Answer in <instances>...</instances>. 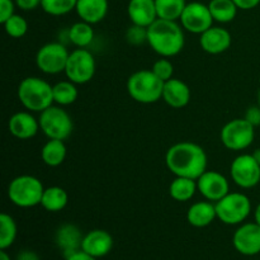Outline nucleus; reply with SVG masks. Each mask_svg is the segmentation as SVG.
<instances>
[{
	"instance_id": "f257e3e1",
	"label": "nucleus",
	"mask_w": 260,
	"mask_h": 260,
	"mask_svg": "<svg viewBox=\"0 0 260 260\" xmlns=\"http://www.w3.org/2000/svg\"><path fill=\"white\" fill-rule=\"evenodd\" d=\"M165 164L175 177L190 178L197 180L207 170V154L198 144L183 141L168 149Z\"/></svg>"
},
{
	"instance_id": "f03ea898",
	"label": "nucleus",
	"mask_w": 260,
	"mask_h": 260,
	"mask_svg": "<svg viewBox=\"0 0 260 260\" xmlns=\"http://www.w3.org/2000/svg\"><path fill=\"white\" fill-rule=\"evenodd\" d=\"M147 43L161 57L177 56L185 45L184 28L177 20L157 18L147 27Z\"/></svg>"
},
{
	"instance_id": "7ed1b4c3",
	"label": "nucleus",
	"mask_w": 260,
	"mask_h": 260,
	"mask_svg": "<svg viewBox=\"0 0 260 260\" xmlns=\"http://www.w3.org/2000/svg\"><path fill=\"white\" fill-rule=\"evenodd\" d=\"M18 99L29 112H43L53 106V85L38 76H28L18 86Z\"/></svg>"
},
{
	"instance_id": "20e7f679",
	"label": "nucleus",
	"mask_w": 260,
	"mask_h": 260,
	"mask_svg": "<svg viewBox=\"0 0 260 260\" xmlns=\"http://www.w3.org/2000/svg\"><path fill=\"white\" fill-rule=\"evenodd\" d=\"M164 81L152 70H139L127 80V91L134 101L142 104H152L162 99Z\"/></svg>"
},
{
	"instance_id": "39448f33",
	"label": "nucleus",
	"mask_w": 260,
	"mask_h": 260,
	"mask_svg": "<svg viewBox=\"0 0 260 260\" xmlns=\"http://www.w3.org/2000/svg\"><path fill=\"white\" fill-rule=\"evenodd\" d=\"M45 187L38 178L33 175L15 177L8 187L10 202L20 208H30L41 205Z\"/></svg>"
},
{
	"instance_id": "423d86ee",
	"label": "nucleus",
	"mask_w": 260,
	"mask_h": 260,
	"mask_svg": "<svg viewBox=\"0 0 260 260\" xmlns=\"http://www.w3.org/2000/svg\"><path fill=\"white\" fill-rule=\"evenodd\" d=\"M217 218L226 225H240L251 212V202L244 193H229L215 203Z\"/></svg>"
},
{
	"instance_id": "0eeeda50",
	"label": "nucleus",
	"mask_w": 260,
	"mask_h": 260,
	"mask_svg": "<svg viewBox=\"0 0 260 260\" xmlns=\"http://www.w3.org/2000/svg\"><path fill=\"white\" fill-rule=\"evenodd\" d=\"M41 131L48 139L62 140L70 137L74 129V122L70 114L61 106H51L40 114Z\"/></svg>"
},
{
	"instance_id": "6e6552de",
	"label": "nucleus",
	"mask_w": 260,
	"mask_h": 260,
	"mask_svg": "<svg viewBox=\"0 0 260 260\" xmlns=\"http://www.w3.org/2000/svg\"><path fill=\"white\" fill-rule=\"evenodd\" d=\"M255 127L245 118H235L221 128L220 139L223 146L231 151H241L253 144Z\"/></svg>"
},
{
	"instance_id": "1a4fd4ad",
	"label": "nucleus",
	"mask_w": 260,
	"mask_h": 260,
	"mask_svg": "<svg viewBox=\"0 0 260 260\" xmlns=\"http://www.w3.org/2000/svg\"><path fill=\"white\" fill-rule=\"evenodd\" d=\"M96 71V62L94 55L86 48H76L69 55L65 68L68 80L78 84H86L91 81Z\"/></svg>"
},
{
	"instance_id": "9d476101",
	"label": "nucleus",
	"mask_w": 260,
	"mask_h": 260,
	"mask_svg": "<svg viewBox=\"0 0 260 260\" xmlns=\"http://www.w3.org/2000/svg\"><path fill=\"white\" fill-rule=\"evenodd\" d=\"M70 52L62 42H50L43 45L36 53V65L47 75H56L65 71Z\"/></svg>"
},
{
	"instance_id": "9b49d317",
	"label": "nucleus",
	"mask_w": 260,
	"mask_h": 260,
	"mask_svg": "<svg viewBox=\"0 0 260 260\" xmlns=\"http://www.w3.org/2000/svg\"><path fill=\"white\" fill-rule=\"evenodd\" d=\"M230 174L238 187L250 189L260 182V165L251 154L239 155L231 162Z\"/></svg>"
},
{
	"instance_id": "f8f14e48",
	"label": "nucleus",
	"mask_w": 260,
	"mask_h": 260,
	"mask_svg": "<svg viewBox=\"0 0 260 260\" xmlns=\"http://www.w3.org/2000/svg\"><path fill=\"white\" fill-rule=\"evenodd\" d=\"M179 20L184 30L194 35H202L208 28L212 27L215 22L208 4L206 5L201 2L187 3V7Z\"/></svg>"
},
{
	"instance_id": "ddd939ff",
	"label": "nucleus",
	"mask_w": 260,
	"mask_h": 260,
	"mask_svg": "<svg viewBox=\"0 0 260 260\" xmlns=\"http://www.w3.org/2000/svg\"><path fill=\"white\" fill-rule=\"evenodd\" d=\"M197 188L206 201L216 203L230 193L228 178L215 170H206L197 179Z\"/></svg>"
},
{
	"instance_id": "4468645a",
	"label": "nucleus",
	"mask_w": 260,
	"mask_h": 260,
	"mask_svg": "<svg viewBox=\"0 0 260 260\" xmlns=\"http://www.w3.org/2000/svg\"><path fill=\"white\" fill-rule=\"evenodd\" d=\"M234 248L246 256L260 253V226L256 222L241 225L233 236Z\"/></svg>"
},
{
	"instance_id": "2eb2a0df",
	"label": "nucleus",
	"mask_w": 260,
	"mask_h": 260,
	"mask_svg": "<svg viewBox=\"0 0 260 260\" xmlns=\"http://www.w3.org/2000/svg\"><path fill=\"white\" fill-rule=\"evenodd\" d=\"M233 37L230 32L222 27L212 25L206 32L200 35V45L205 52L210 55H220L230 48Z\"/></svg>"
},
{
	"instance_id": "dca6fc26",
	"label": "nucleus",
	"mask_w": 260,
	"mask_h": 260,
	"mask_svg": "<svg viewBox=\"0 0 260 260\" xmlns=\"http://www.w3.org/2000/svg\"><path fill=\"white\" fill-rule=\"evenodd\" d=\"M112 248H113V238L108 231L101 229H95L85 234L81 243V250L96 259L103 258L111 253Z\"/></svg>"
},
{
	"instance_id": "f3484780",
	"label": "nucleus",
	"mask_w": 260,
	"mask_h": 260,
	"mask_svg": "<svg viewBox=\"0 0 260 260\" xmlns=\"http://www.w3.org/2000/svg\"><path fill=\"white\" fill-rule=\"evenodd\" d=\"M8 128L15 139L29 140L38 134L41 127L40 121L28 111L13 114L8 122Z\"/></svg>"
},
{
	"instance_id": "a211bd4d",
	"label": "nucleus",
	"mask_w": 260,
	"mask_h": 260,
	"mask_svg": "<svg viewBox=\"0 0 260 260\" xmlns=\"http://www.w3.org/2000/svg\"><path fill=\"white\" fill-rule=\"evenodd\" d=\"M84 235L81 230L73 223H63L57 229L55 235L56 245L58 246L63 255L69 256L76 251L81 250V243H83Z\"/></svg>"
},
{
	"instance_id": "6ab92c4d",
	"label": "nucleus",
	"mask_w": 260,
	"mask_h": 260,
	"mask_svg": "<svg viewBox=\"0 0 260 260\" xmlns=\"http://www.w3.org/2000/svg\"><path fill=\"white\" fill-rule=\"evenodd\" d=\"M127 14L132 24L150 27L157 19L155 0H129Z\"/></svg>"
},
{
	"instance_id": "aec40b11",
	"label": "nucleus",
	"mask_w": 260,
	"mask_h": 260,
	"mask_svg": "<svg viewBox=\"0 0 260 260\" xmlns=\"http://www.w3.org/2000/svg\"><path fill=\"white\" fill-rule=\"evenodd\" d=\"M190 89L187 84L180 79H170L165 81L164 90H162V99L169 107L174 109L184 108L190 102Z\"/></svg>"
},
{
	"instance_id": "412c9836",
	"label": "nucleus",
	"mask_w": 260,
	"mask_h": 260,
	"mask_svg": "<svg viewBox=\"0 0 260 260\" xmlns=\"http://www.w3.org/2000/svg\"><path fill=\"white\" fill-rule=\"evenodd\" d=\"M217 218L215 203L210 201L196 202L188 208L187 221L193 228L203 229L210 226Z\"/></svg>"
},
{
	"instance_id": "4be33fe9",
	"label": "nucleus",
	"mask_w": 260,
	"mask_h": 260,
	"mask_svg": "<svg viewBox=\"0 0 260 260\" xmlns=\"http://www.w3.org/2000/svg\"><path fill=\"white\" fill-rule=\"evenodd\" d=\"M75 12L84 22L96 24L108 13V0H78Z\"/></svg>"
},
{
	"instance_id": "5701e85b",
	"label": "nucleus",
	"mask_w": 260,
	"mask_h": 260,
	"mask_svg": "<svg viewBox=\"0 0 260 260\" xmlns=\"http://www.w3.org/2000/svg\"><path fill=\"white\" fill-rule=\"evenodd\" d=\"M66 154H68V149H66L65 141L62 140L48 139V141L43 145L41 150L42 161L50 168L60 167L65 161Z\"/></svg>"
},
{
	"instance_id": "b1692460",
	"label": "nucleus",
	"mask_w": 260,
	"mask_h": 260,
	"mask_svg": "<svg viewBox=\"0 0 260 260\" xmlns=\"http://www.w3.org/2000/svg\"><path fill=\"white\" fill-rule=\"evenodd\" d=\"M198 190L197 180L184 177H175L169 185V194L177 202H187L194 197Z\"/></svg>"
},
{
	"instance_id": "393cba45",
	"label": "nucleus",
	"mask_w": 260,
	"mask_h": 260,
	"mask_svg": "<svg viewBox=\"0 0 260 260\" xmlns=\"http://www.w3.org/2000/svg\"><path fill=\"white\" fill-rule=\"evenodd\" d=\"M69 196L63 188L53 185V187L45 188L41 206L48 212H60L68 206Z\"/></svg>"
},
{
	"instance_id": "a878e982",
	"label": "nucleus",
	"mask_w": 260,
	"mask_h": 260,
	"mask_svg": "<svg viewBox=\"0 0 260 260\" xmlns=\"http://www.w3.org/2000/svg\"><path fill=\"white\" fill-rule=\"evenodd\" d=\"M69 42L78 48H86L94 40L93 24L80 20L68 29Z\"/></svg>"
},
{
	"instance_id": "bb28decb",
	"label": "nucleus",
	"mask_w": 260,
	"mask_h": 260,
	"mask_svg": "<svg viewBox=\"0 0 260 260\" xmlns=\"http://www.w3.org/2000/svg\"><path fill=\"white\" fill-rule=\"evenodd\" d=\"M208 8L212 14L213 20L218 23H230L233 22L238 14V5L234 0H211L208 3Z\"/></svg>"
},
{
	"instance_id": "cd10ccee",
	"label": "nucleus",
	"mask_w": 260,
	"mask_h": 260,
	"mask_svg": "<svg viewBox=\"0 0 260 260\" xmlns=\"http://www.w3.org/2000/svg\"><path fill=\"white\" fill-rule=\"evenodd\" d=\"M79 96L76 84L70 80L58 81L53 85V101L57 106L66 107L75 103Z\"/></svg>"
},
{
	"instance_id": "c85d7f7f",
	"label": "nucleus",
	"mask_w": 260,
	"mask_h": 260,
	"mask_svg": "<svg viewBox=\"0 0 260 260\" xmlns=\"http://www.w3.org/2000/svg\"><path fill=\"white\" fill-rule=\"evenodd\" d=\"M157 18L168 20H178L182 17L187 2L185 0H155Z\"/></svg>"
},
{
	"instance_id": "c756f323",
	"label": "nucleus",
	"mask_w": 260,
	"mask_h": 260,
	"mask_svg": "<svg viewBox=\"0 0 260 260\" xmlns=\"http://www.w3.org/2000/svg\"><path fill=\"white\" fill-rule=\"evenodd\" d=\"M17 223L8 213L0 215V250H7L17 239Z\"/></svg>"
},
{
	"instance_id": "7c9ffc66",
	"label": "nucleus",
	"mask_w": 260,
	"mask_h": 260,
	"mask_svg": "<svg viewBox=\"0 0 260 260\" xmlns=\"http://www.w3.org/2000/svg\"><path fill=\"white\" fill-rule=\"evenodd\" d=\"M76 3L78 0H41V8L47 14L61 17L75 10Z\"/></svg>"
},
{
	"instance_id": "2f4dec72",
	"label": "nucleus",
	"mask_w": 260,
	"mask_h": 260,
	"mask_svg": "<svg viewBox=\"0 0 260 260\" xmlns=\"http://www.w3.org/2000/svg\"><path fill=\"white\" fill-rule=\"evenodd\" d=\"M3 24H4V29L7 35L13 38H22L28 32V22L25 20L24 17L19 14H13Z\"/></svg>"
},
{
	"instance_id": "473e14b6",
	"label": "nucleus",
	"mask_w": 260,
	"mask_h": 260,
	"mask_svg": "<svg viewBox=\"0 0 260 260\" xmlns=\"http://www.w3.org/2000/svg\"><path fill=\"white\" fill-rule=\"evenodd\" d=\"M151 70L164 83L170 80V79H173V75H174V65H173V62L168 57H162L155 61Z\"/></svg>"
},
{
	"instance_id": "72a5a7b5",
	"label": "nucleus",
	"mask_w": 260,
	"mask_h": 260,
	"mask_svg": "<svg viewBox=\"0 0 260 260\" xmlns=\"http://www.w3.org/2000/svg\"><path fill=\"white\" fill-rule=\"evenodd\" d=\"M126 41L131 46H141L147 43V28L132 24L126 30Z\"/></svg>"
},
{
	"instance_id": "f704fd0d",
	"label": "nucleus",
	"mask_w": 260,
	"mask_h": 260,
	"mask_svg": "<svg viewBox=\"0 0 260 260\" xmlns=\"http://www.w3.org/2000/svg\"><path fill=\"white\" fill-rule=\"evenodd\" d=\"M15 7L17 5L14 0H0V22L4 23L13 14H15Z\"/></svg>"
},
{
	"instance_id": "c9c22d12",
	"label": "nucleus",
	"mask_w": 260,
	"mask_h": 260,
	"mask_svg": "<svg viewBox=\"0 0 260 260\" xmlns=\"http://www.w3.org/2000/svg\"><path fill=\"white\" fill-rule=\"evenodd\" d=\"M244 118H245L249 123L253 124L254 127L260 126V107L258 104H256V106L249 107Z\"/></svg>"
},
{
	"instance_id": "e433bc0d",
	"label": "nucleus",
	"mask_w": 260,
	"mask_h": 260,
	"mask_svg": "<svg viewBox=\"0 0 260 260\" xmlns=\"http://www.w3.org/2000/svg\"><path fill=\"white\" fill-rule=\"evenodd\" d=\"M17 8L24 12H29V10L37 9L41 7V0H14Z\"/></svg>"
},
{
	"instance_id": "4c0bfd02",
	"label": "nucleus",
	"mask_w": 260,
	"mask_h": 260,
	"mask_svg": "<svg viewBox=\"0 0 260 260\" xmlns=\"http://www.w3.org/2000/svg\"><path fill=\"white\" fill-rule=\"evenodd\" d=\"M239 9L241 10H251L260 4V0H234Z\"/></svg>"
},
{
	"instance_id": "58836bf2",
	"label": "nucleus",
	"mask_w": 260,
	"mask_h": 260,
	"mask_svg": "<svg viewBox=\"0 0 260 260\" xmlns=\"http://www.w3.org/2000/svg\"><path fill=\"white\" fill-rule=\"evenodd\" d=\"M66 260H98V259L94 258V256H91V255H89V254H86L85 251L79 250V251H76V253L71 254V255L66 256Z\"/></svg>"
},
{
	"instance_id": "ea45409f",
	"label": "nucleus",
	"mask_w": 260,
	"mask_h": 260,
	"mask_svg": "<svg viewBox=\"0 0 260 260\" xmlns=\"http://www.w3.org/2000/svg\"><path fill=\"white\" fill-rule=\"evenodd\" d=\"M17 260H40V258L33 250H22L17 255Z\"/></svg>"
},
{
	"instance_id": "a19ab883",
	"label": "nucleus",
	"mask_w": 260,
	"mask_h": 260,
	"mask_svg": "<svg viewBox=\"0 0 260 260\" xmlns=\"http://www.w3.org/2000/svg\"><path fill=\"white\" fill-rule=\"evenodd\" d=\"M254 218H255V222L260 226V203L256 206L255 211H254Z\"/></svg>"
},
{
	"instance_id": "79ce46f5",
	"label": "nucleus",
	"mask_w": 260,
	"mask_h": 260,
	"mask_svg": "<svg viewBox=\"0 0 260 260\" xmlns=\"http://www.w3.org/2000/svg\"><path fill=\"white\" fill-rule=\"evenodd\" d=\"M251 155H253L254 159H255L256 161L259 162V165H260V147H259V149L254 150V152H253V154H251Z\"/></svg>"
},
{
	"instance_id": "37998d69",
	"label": "nucleus",
	"mask_w": 260,
	"mask_h": 260,
	"mask_svg": "<svg viewBox=\"0 0 260 260\" xmlns=\"http://www.w3.org/2000/svg\"><path fill=\"white\" fill-rule=\"evenodd\" d=\"M0 260H12L5 250H0Z\"/></svg>"
},
{
	"instance_id": "c03bdc74",
	"label": "nucleus",
	"mask_w": 260,
	"mask_h": 260,
	"mask_svg": "<svg viewBox=\"0 0 260 260\" xmlns=\"http://www.w3.org/2000/svg\"><path fill=\"white\" fill-rule=\"evenodd\" d=\"M256 103H258V106L260 107V89L258 90V94H256Z\"/></svg>"
}]
</instances>
